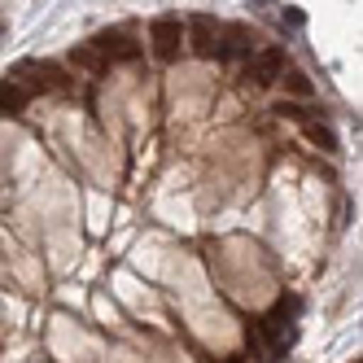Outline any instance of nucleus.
Listing matches in <instances>:
<instances>
[{
  "label": "nucleus",
  "mask_w": 363,
  "mask_h": 363,
  "mask_svg": "<svg viewBox=\"0 0 363 363\" xmlns=\"http://www.w3.org/2000/svg\"><path fill=\"white\" fill-rule=\"evenodd\" d=\"M88 48H92L96 57H123V62L140 57V48H136V44H127V35H123V31H101Z\"/></svg>",
  "instance_id": "7ed1b4c3"
},
{
  "label": "nucleus",
  "mask_w": 363,
  "mask_h": 363,
  "mask_svg": "<svg viewBox=\"0 0 363 363\" xmlns=\"http://www.w3.org/2000/svg\"><path fill=\"white\" fill-rule=\"evenodd\" d=\"M27 101H31L27 88H18L13 79H0V114H22V110H27Z\"/></svg>",
  "instance_id": "423d86ee"
},
{
  "label": "nucleus",
  "mask_w": 363,
  "mask_h": 363,
  "mask_svg": "<svg viewBox=\"0 0 363 363\" xmlns=\"http://www.w3.org/2000/svg\"><path fill=\"white\" fill-rule=\"evenodd\" d=\"M280 84H284V92H289V96H298V101H311V92H315V84H311L302 70H289V74H280Z\"/></svg>",
  "instance_id": "0eeeda50"
},
{
  "label": "nucleus",
  "mask_w": 363,
  "mask_h": 363,
  "mask_svg": "<svg viewBox=\"0 0 363 363\" xmlns=\"http://www.w3.org/2000/svg\"><path fill=\"white\" fill-rule=\"evenodd\" d=\"M223 363H245V354H228V359H223Z\"/></svg>",
  "instance_id": "f8f14e48"
},
{
  "label": "nucleus",
  "mask_w": 363,
  "mask_h": 363,
  "mask_svg": "<svg viewBox=\"0 0 363 363\" xmlns=\"http://www.w3.org/2000/svg\"><path fill=\"white\" fill-rule=\"evenodd\" d=\"M254 53V35L245 27H228L223 31V44H215V57L232 62V57H250Z\"/></svg>",
  "instance_id": "20e7f679"
},
{
  "label": "nucleus",
  "mask_w": 363,
  "mask_h": 363,
  "mask_svg": "<svg viewBox=\"0 0 363 363\" xmlns=\"http://www.w3.org/2000/svg\"><path fill=\"white\" fill-rule=\"evenodd\" d=\"M70 66H79V70H92V74H101V70H106V57H96L92 48L84 44V48H70Z\"/></svg>",
  "instance_id": "1a4fd4ad"
},
{
  "label": "nucleus",
  "mask_w": 363,
  "mask_h": 363,
  "mask_svg": "<svg viewBox=\"0 0 363 363\" xmlns=\"http://www.w3.org/2000/svg\"><path fill=\"white\" fill-rule=\"evenodd\" d=\"M276 114H280V118H294V123H302L311 110L302 106V101H276Z\"/></svg>",
  "instance_id": "9d476101"
},
{
  "label": "nucleus",
  "mask_w": 363,
  "mask_h": 363,
  "mask_svg": "<svg viewBox=\"0 0 363 363\" xmlns=\"http://www.w3.org/2000/svg\"><path fill=\"white\" fill-rule=\"evenodd\" d=\"M189 44L197 57H215V22L211 18H193L189 22Z\"/></svg>",
  "instance_id": "39448f33"
},
{
  "label": "nucleus",
  "mask_w": 363,
  "mask_h": 363,
  "mask_svg": "<svg viewBox=\"0 0 363 363\" xmlns=\"http://www.w3.org/2000/svg\"><path fill=\"white\" fill-rule=\"evenodd\" d=\"M306 140L315 145L320 153H337V136H333V127H324V123H306Z\"/></svg>",
  "instance_id": "6e6552de"
},
{
  "label": "nucleus",
  "mask_w": 363,
  "mask_h": 363,
  "mask_svg": "<svg viewBox=\"0 0 363 363\" xmlns=\"http://www.w3.org/2000/svg\"><path fill=\"white\" fill-rule=\"evenodd\" d=\"M149 40H153V57L158 62H175L184 53V27H179V18H153Z\"/></svg>",
  "instance_id": "f03ea898"
},
{
  "label": "nucleus",
  "mask_w": 363,
  "mask_h": 363,
  "mask_svg": "<svg viewBox=\"0 0 363 363\" xmlns=\"http://www.w3.org/2000/svg\"><path fill=\"white\" fill-rule=\"evenodd\" d=\"M284 18H289V27H302V9L289 5V9H284Z\"/></svg>",
  "instance_id": "9b49d317"
},
{
  "label": "nucleus",
  "mask_w": 363,
  "mask_h": 363,
  "mask_svg": "<svg viewBox=\"0 0 363 363\" xmlns=\"http://www.w3.org/2000/svg\"><path fill=\"white\" fill-rule=\"evenodd\" d=\"M280 74H284V48L280 44H267V48H258V53L245 62L241 84L245 88H272Z\"/></svg>",
  "instance_id": "f257e3e1"
},
{
  "label": "nucleus",
  "mask_w": 363,
  "mask_h": 363,
  "mask_svg": "<svg viewBox=\"0 0 363 363\" xmlns=\"http://www.w3.org/2000/svg\"><path fill=\"white\" fill-rule=\"evenodd\" d=\"M0 35H5V18H0Z\"/></svg>",
  "instance_id": "ddd939ff"
}]
</instances>
